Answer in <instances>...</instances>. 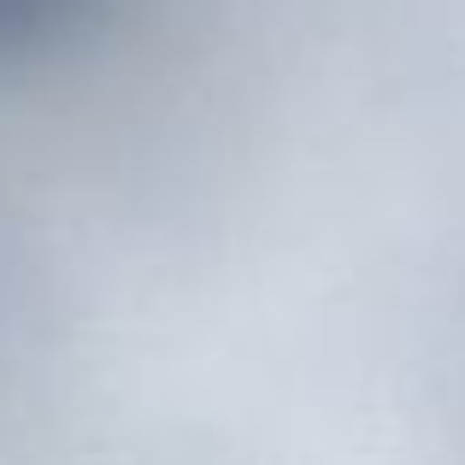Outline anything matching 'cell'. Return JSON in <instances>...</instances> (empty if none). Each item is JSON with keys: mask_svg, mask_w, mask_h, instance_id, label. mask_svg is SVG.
Returning a JSON list of instances; mask_svg holds the SVG:
<instances>
[{"mask_svg": "<svg viewBox=\"0 0 465 465\" xmlns=\"http://www.w3.org/2000/svg\"><path fill=\"white\" fill-rule=\"evenodd\" d=\"M65 6H71V0H0V42H18V35L54 24Z\"/></svg>", "mask_w": 465, "mask_h": 465, "instance_id": "obj_1", "label": "cell"}]
</instances>
